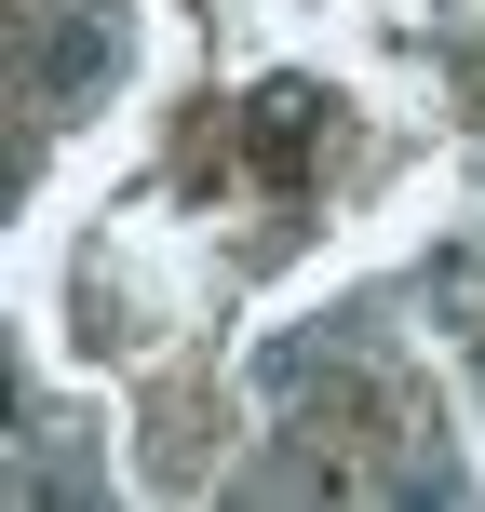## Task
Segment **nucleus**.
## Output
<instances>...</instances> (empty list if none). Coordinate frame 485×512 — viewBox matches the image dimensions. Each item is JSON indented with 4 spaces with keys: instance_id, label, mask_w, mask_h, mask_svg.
<instances>
[{
    "instance_id": "obj_1",
    "label": "nucleus",
    "mask_w": 485,
    "mask_h": 512,
    "mask_svg": "<svg viewBox=\"0 0 485 512\" xmlns=\"http://www.w3.org/2000/svg\"><path fill=\"white\" fill-rule=\"evenodd\" d=\"M108 68H122V0H41L27 81H41L54 122H68V108H95V95H108Z\"/></svg>"
},
{
    "instance_id": "obj_2",
    "label": "nucleus",
    "mask_w": 485,
    "mask_h": 512,
    "mask_svg": "<svg viewBox=\"0 0 485 512\" xmlns=\"http://www.w3.org/2000/svg\"><path fill=\"white\" fill-rule=\"evenodd\" d=\"M256 135H270V149H297V135H310V81H270V95H256Z\"/></svg>"
}]
</instances>
